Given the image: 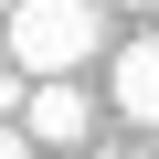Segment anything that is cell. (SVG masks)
I'll use <instances>...</instances> for the list:
<instances>
[{
  "instance_id": "obj_3",
  "label": "cell",
  "mask_w": 159,
  "mask_h": 159,
  "mask_svg": "<svg viewBox=\"0 0 159 159\" xmlns=\"http://www.w3.org/2000/svg\"><path fill=\"white\" fill-rule=\"evenodd\" d=\"M106 96H117L127 127H159V32H138V43L106 53Z\"/></svg>"
},
{
  "instance_id": "obj_7",
  "label": "cell",
  "mask_w": 159,
  "mask_h": 159,
  "mask_svg": "<svg viewBox=\"0 0 159 159\" xmlns=\"http://www.w3.org/2000/svg\"><path fill=\"white\" fill-rule=\"evenodd\" d=\"M0 11H11V0H0Z\"/></svg>"
},
{
  "instance_id": "obj_6",
  "label": "cell",
  "mask_w": 159,
  "mask_h": 159,
  "mask_svg": "<svg viewBox=\"0 0 159 159\" xmlns=\"http://www.w3.org/2000/svg\"><path fill=\"white\" fill-rule=\"evenodd\" d=\"M0 74H11V43H0Z\"/></svg>"
},
{
  "instance_id": "obj_1",
  "label": "cell",
  "mask_w": 159,
  "mask_h": 159,
  "mask_svg": "<svg viewBox=\"0 0 159 159\" xmlns=\"http://www.w3.org/2000/svg\"><path fill=\"white\" fill-rule=\"evenodd\" d=\"M0 43H11V74H21V85H53V74L96 64L106 11H96V0H11V11H0Z\"/></svg>"
},
{
  "instance_id": "obj_4",
  "label": "cell",
  "mask_w": 159,
  "mask_h": 159,
  "mask_svg": "<svg viewBox=\"0 0 159 159\" xmlns=\"http://www.w3.org/2000/svg\"><path fill=\"white\" fill-rule=\"evenodd\" d=\"M0 159H43V148H32V138H21V127H0Z\"/></svg>"
},
{
  "instance_id": "obj_5",
  "label": "cell",
  "mask_w": 159,
  "mask_h": 159,
  "mask_svg": "<svg viewBox=\"0 0 159 159\" xmlns=\"http://www.w3.org/2000/svg\"><path fill=\"white\" fill-rule=\"evenodd\" d=\"M96 11H148V0H96Z\"/></svg>"
},
{
  "instance_id": "obj_2",
  "label": "cell",
  "mask_w": 159,
  "mask_h": 159,
  "mask_svg": "<svg viewBox=\"0 0 159 159\" xmlns=\"http://www.w3.org/2000/svg\"><path fill=\"white\" fill-rule=\"evenodd\" d=\"M32 148H85L96 138V96L74 85V74H53V85H21V117H11Z\"/></svg>"
}]
</instances>
